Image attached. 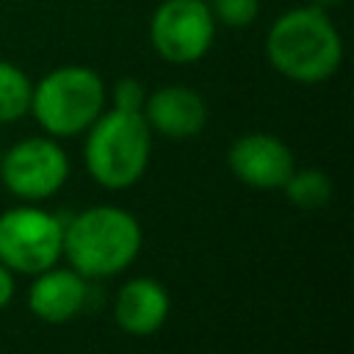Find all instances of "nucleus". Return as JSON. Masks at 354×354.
<instances>
[{
    "instance_id": "2eb2a0df",
    "label": "nucleus",
    "mask_w": 354,
    "mask_h": 354,
    "mask_svg": "<svg viewBox=\"0 0 354 354\" xmlns=\"http://www.w3.org/2000/svg\"><path fill=\"white\" fill-rule=\"evenodd\" d=\"M108 100H111V108H119V111H138L144 108V100H147V86L138 80V77H119L111 88H108Z\"/></svg>"
},
{
    "instance_id": "423d86ee",
    "label": "nucleus",
    "mask_w": 354,
    "mask_h": 354,
    "mask_svg": "<svg viewBox=\"0 0 354 354\" xmlns=\"http://www.w3.org/2000/svg\"><path fill=\"white\" fill-rule=\"evenodd\" d=\"M218 25L207 0H160L147 25L149 47L171 66L199 64L216 44Z\"/></svg>"
},
{
    "instance_id": "f03ea898",
    "label": "nucleus",
    "mask_w": 354,
    "mask_h": 354,
    "mask_svg": "<svg viewBox=\"0 0 354 354\" xmlns=\"http://www.w3.org/2000/svg\"><path fill=\"white\" fill-rule=\"evenodd\" d=\"M141 243L144 230L130 210L119 205H94L64 221L61 257L86 279H105L133 266Z\"/></svg>"
},
{
    "instance_id": "f8f14e48",
    "label": "nucleus",
    "mask_w": 354,
    "mask_h": 354,
    "mask_svg": "<svg viewBox=\"0 0 354 354\" xmlns=\"http://www.w3.org/2000/svg\"><path fill=\"white\" fill-rule=\"evenodd\" d=\"M33 80L14 61L0 58V124H14L30 111Z\"/></svg>"
},
{
    "instance_id": "f3484780",
    "label": "nucleus",
    "mask_w": 354,
    "mask_h": 354,
    "mask_svg": "<svg viewBox=\"0 0 354 354\" xmlns=\"http://www.w3.org/2000/svg\"><path fill=\"white\" fill-rule=\"evenodd\" d=\"M310 3H313V6H321V8H326V11H329V8H335V6H340L343 0H310Z\"/></svg>"
},
{
    "instance_id": "0eeeda50",
    "label": "nucleus",
    "mask_w": 354,
    "mask_h": 354,
    "mask_svg": "<svg viewBox=\"0 0 354 354\" xmlns=\"http://www.w3.org/2000/svg\"><path fill=\"white\" fill-rule=\"evenodd\" d=\"M0 180L22 202L50 199L69 180V155L53 136H25L3 152Z\"/></svg>"
},
{
    "instance_id": "6e6552de",
    "label": "nucleus",
    "mask_w": 354,
    "mask_h": 354,
    "mask_svg": "<svg viewBox=\"0 0 354 354\" xmlns=\"http://www.w3.org/2000/svg\"><path fill=\"white\" fill-rule=\"evenodd\" d=\"M227 166L232 177L249 188L282 191V185L296 169V158L279 136L266 130H249L230 144Z\"/></svg>"
},
{
    "instance_id": "ddd939ff",
    "label": "nucleus",
    "mask_w": 354,
    "mask_h": 354,
    "mask_svg": "<svg viewBox=\"0 0 354 354\" xmlns=\"http://www.w3.org/2000/svg\"><path fill=\"white\" fill-rule=\"evenodd\" d=\"M290 205L301 210H318L332 199V177L324 169H293L288 183L282 185Z\"/></svg>"
},
{
    "instance_id": "39448f33",
    "label": "nucleus",
    "mask_w": 354,
    "mask_h": 354,
    "mask_svg": "<svg viewBox=\"0 0 354 354\" xmlns=\"http://www.w3.org/2000/svg\"><path fill=\"white\" fill-rule=\"evenodd\" d=\"M64 221L39 207L22 202L0 213V263L14 274H39L61 260Z\"/></svg>"
},
{
    "instance_id": "f257e3e1",
    "label": "nucleus",
    "mask_w": 354,
    "mask_h": 354,
    "mask_svg": "<svg viewBox=\"0 0 354 354\" xmlns=\"http://www.w3.org/2000/svg\"><path fill=\"white\" fill-rule=\"evenodd\" d=\"M263 53L279 77L299 86H318L337 75L346 47L332 14L304 3L271 19Z\"/></svg>"
},
{
    "instance_id": "dca6fc26",
    "label": "nucleus",
    "mask_w": 354,
    "mask_h": 354,
    "mask_svg": "<svg viewBox=\"0 0 354 354\" xmlns=\"http://www.w3.org/2000/svg\"><path fill=\"white\" fill-rule=\"evenodd\" d=\"M14 290H17V282H14V271L6 268L0 263V310H6L14 299Z\"/></svg>"
},
{
    "instance_id": "1a4fd4ad",
    "label": "nucleus",
    "mask_w": 354,
    "mask_h": 354,
    "mask_svg": "<svg viewBox=\"0 0 354 354\" xmlns=\"http://www.w3.org/2000/svg\"><path fill=\"white\" fill-rule=\"evenodd\" d=\"M141 116L149 124L152 136L169 141H188L205 130L207 102L196 88L185 83H166L147 91Z\"/></svg>"
},
{
    "instance_id": "9b49d317",
    "label": "nucleus",
    "mask_w": 354,
    "mask_h": 354,
    "mask_svg": "<svg viewBox=\"0 0 354 354\" xmlns=\"http://www.w3.org/2000/svg\"><path fill=\"white\" fill-rule=\"evenodd\" d=\"M88 299L86 277L75 268H61L58 263L33 274L28 288V310L44 324H66L72 321Z\"/></svg>"
},
{
    "instance_id": "9d476101",
    "label": "nucleus",
    "mask_w": 354,
    "mask_h": 354,
    "mask_svg": "<svg viewBox=\"0 0 354 354\" xmlns=\"http://www.w3.org/2000/svg\"><path fill=\"white\" fill-rule=\"evenodd\" d=\"M171 310V296L166 285L155 277H133L127 279L113 299V321L130 337L155 335Z\"/></svg>"
},
{
    "instance_id": "20e7f679",
    "label": "nucleus",
    "mask_w": 354,
    "mask_h": 354,
    "mask_svg": "<svg viewBox=\"0 0 354 354\" xmlns=\"http://www.w3.org/2000/svg\"><path fill=\"white\" fill-rule=\"evenodd\" d=\"M105 108L108 86L102 75L83 64H64L33 80L28 113L44 136L61 141L83 136Z\"/></svg>"
},
{
    "instance_id": "4468645a",
    "label": "nucleus",
    "mask_w": 354,
    "mask_h": 354,
    "mask_svg": "<svg viewBox=\"0 0 354 354\" xmlns=\"http://www.w3.org/2000/svg\"><path fill=\"white\" fill-rule=\"evenodd\" d=\"M207 8L218 28L243 30L260 19L263 3L260 0H207Z\"/></svg>"
},
{
    "instance_id": "7ed1b4c3",
    "label": "nucleus",
    "mask_w": 354,
    "mask_h": 354,
    "mask_svg": "<svg viewBox=\"0 0 354 354\" xmlns=\"http://www.w3.org/2000/svg\"><path fill=\"white\" fill-rule=\"evenodd\" d=\"M83 136V163L97 185L124 191L147 174L155 136L138 111L108 105Z\"/></svg>"
}]
</instances>
